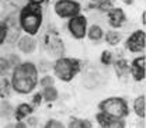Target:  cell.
Segmentation results:
<instances>
[{
	"label": "cell",
	"mask_w": 146,
	"mask_h": 128,
	"mask_svg": "<svg viewBox=\"0 0 146 128\" xmlns=\"http://www.w3.org/2000/svg\"><path fill=\"white\" fill-rule=\"evenodd\" d=\"M103 110L112 115V117H122L127 114V106L122 100H118V99H111V100H107L103 103Z\"/></svg>",
	"instance_id": "277c9868"
},
{
	"label": "cell",
	"mask_w": 146,
	"mask_h": 128,
	"mask_svg": "<svg viewBox=\"0 0 146 128\" xmlns=\"http://www.w3.org/2000/svg\"><path fill=\"white\" fill-rule=\"evenodd\" d=\"M79 66H77V62L76 61H70V59H60L56 66H55V71L56 75L63 79V80H69L72 79V76L77 72Z\"/></svg>",
	"instance_id": "3957f363"
},
{
	"label": "cell",
	"mask_w": 146,
	"mask_h": 128,
	"mask_svg": "<svg viewBox=\"0 0 146 128\" xmlns=\"http://www.w3.org/2000/svg\"><path fill=\"white\" fill-rule=\"evenodd\" d=\"M98 118H100V123L103 124V125H107V127H124V124L121 123V121H118V120H115V118H110L107 115H98Z\"/></svg>",
	"instance_id": "8fae6325"
},
{
	"label": "cell",
	"mask_w": 146,
	"mask_h": 128,
	"mask_svg": "<svg viewBox=\"0 0 146 128\" xmlns=\"http://www.w3.org/2000/svg\"><path fill=\"white\" fill-rule=\"evenodd\" d=\"M128 47L132 51H142L145 48V34L143 33H136L129 38L128 41Z\"/></svg>",
	"instance_id": "8992f818"
},
{
	"label": "cell",
	"mask_w": 146,
	"mask_h": 128,
	"mask_svg": "<svg viewBox=\"0 0 146 128\" xmlns=\"http://www.w3.org/2000/svg\"><path fill=\"white\" fill-rule=\"evenodd\" d=\"M84 30H86V20L83 17L73 18L70 21V31L73 33V35L77 38H82L84 35Z\"/></svg>",
	"instance_id": "52a82bcc"
},
{
	"label": "cell",
	"mask_w": 146,
	"mask_h": 128,
	"mask_svg": "<svg viewBox=\"0 0 146 128\" xmlns=\"http://www.w3.org/2000/svg\"><path fill=\"white\" fill-rule=\"evenodd\" d=\"M30 124H33V125H35V124H36L35 118H30Z\"/></svg>",
	"instance_id": "d4e9b609"
},
{
	"label": "cell",
	"mask_w": 146,
	"mask_h": 128,
	"mask_svg": "<svg viewBox=\"0 0 146 128\" xmlns=\"http://www.w3.org/2000/svg\"><path fill=\"white\" fill-rule=\"evenodd\" d=\"M4 35H6V28L3 25H0V42L4 39Z\"/></svg>",
	"instance_id": "7402d4cb"
},
{
	"label": "cell",
	"mask_w": 146,
	"mask_h": 128,
	"mask_svg": "<svg viewBox=\"0 0 146 128\" xmlns=\"http://www.w3.org/2000/svg\"><path fill=\"white\" fill-rule=\"evenodd\" d=\"M46 127H62V124L60 123H56V121H49L48 124H46Z\"/></svg>",
	"instance_id": "603a6c76"
},
{
	"label": "cell",
	"mask_w": 146,
	"mask_h": 128,
	"mask_svg": "<svg viewBox=\"0 0 146 128\" xmlns=\"http://www.w3.org/2000/svg\"><path fill=\"white\" fill-rule=\"evenodd\" d=\"M4 90H6V94H9V82H7V80H3V82H1V86H0V93H1V94H3V93H4Z\"/></svg>",
	"instance_id": "ffe728a7"
},
{
	"label": "cell",
	"mask_w": 146,
	"mask_h": 128,
	"mask_svg": "<svg viewBox=\"0 0 146 128\" xmlns=\"http://www.w3.org/2000/svg\"><path fill=\"white\" fill-rule=\"evenodd\" d=\"M30 111H31V107H30V106H27V104L20 106L18 110H17V118H23V117H24V115H27Z\"/></svg>",
	"instance_id": "4fadbf2b"
},
{
	"label": "cell",
	"mask_w": 146,
	"mask_h": 128,
	"mask_svg": "<svg viewBox=\"0 0 146 128\" xmlns=\"http://www.w3.org/2000/svg\"><path fill=\"white\" fill-rule=\"evenodd\" d=\"M110 20H111V24L114 27H118L124 23V13L121 10H114L110 13Z\"/></svg>",
	"instance_id": "30bf717a"
},
{
	"label": "cell",
	"mask_w": 146,
	"mask_h": 128,
	"mask_svg": "<svg viewBox=\"0 0 146 128\" xmlns=\"http://www.w3.org/2000/svg\"><path fill=\"white\" fill-rule=\"evenodd\" d=\"M33 1H42V0H33Z\"/></svg>",
	"instance_id": "484cf974"
},
{
	"label": "cell",
	"mask_w": 146,
	"mask_h": 128,
	"mask_svg": "<svg viewBox=\"0 0 146 128\" xmlns=\"http://www.w3.org/2000/svg\"><path fill=\"white\" fill-rule=\"evenodd\" d=\"M101 37V30H100V27H91L90 30V38L91 39H98Z\"/></svg>",
	"instance_id": "9a60e30c"
},
{
	"label": "cell",
	"mask_w": 146,
	"mask_h": 128,
	"mask_svg": "<svg viewBox=\"0 0 146 128\" xmlns=\"http://www.w3.org/2000/svg\"><path fill=\"white\" fill-rule=\"evenodd\" d=\"M55 9H56V13L59 16L66 17V16H73V14H76L79 11V4L73 3L70 0H62V1H59L56 4Z\"/></svg>",
	"instance_id": "5b68a950"
},
{
	"label": "cell",
	"mask_w": 146,
	"mask_h": 128,
	"mask_svg": "<svg viewBox=\"0 0 146 128\" xmlns=\"http://www.w3.org/2000/svg\"><path fill=\"white\" fill-rule=\"evenodd\" d=\"M145 97H139L136 101H135V110L136 113L141 115V117H145L146 111H145Z\"/></svg>",
	"instance_id": "7c38bea8"
},
{
	"label": "cell",
	"mask_w": 146,
	"mask_h": 128,
	"mask_svg": "<svg viewBox=\"0 0 146 128\" xmlns=\"http://www.w3.org/2000/svg\"><path fill=\"white\" fill-rule=\"evenodd\" d=\"M128 71V65L127 62H124V61H119V62H117V72L118 73H124Z\"/></svg>",
	"instance_id": "e0dca14e"
},
{
	"label": "cell",
	"mask_w": 146,
	"mask_h": 128,
	"mask_svg": "<svg viewBox=\"0 0 146 128\" xmlns=\"http://www.w3.org/2000/svg\"><path fill=\"white\" fill-rule=\"evenodd\" d=\"M7 69H9V62H7L6 59H1V58H0V75L3 72H6Z\"/></svg>",
	"instance_id": "ac0fdd59"
},
{
	"label": "cell",
	"mask_w": 146,
	"mask_h": 128,
	"mask_svg": "<svg viewBox=\"0 0 146 128\" xmlns=\"http://www.w3.org/2000/svg\"><path fill=\"white\" fill-rule=\"evenodd\" d=\"M41 85H42V86H46V87H48V86H52V85H54V79L46 76V77H44V79L41 80Z\"/></svg>",
	"instance_id": "d6986e66"
},
{
	"label": "cell",
	"mask_w": 146,
	"mask_h": 128,
	"mask_svg": "<svg viewBox=\"0 0 146 128\" xmlns=\"http://www.w3.org/2000/svg\"><path fill=\"white\" fill-rule=\"evenodd\" d=\"M70 127H90V123L86 121H74L70 124Z\"/></svg>",
	"instance_id": "44dd1931"
},
{
	"label": "cell",
	"mask_w": 146,
	"mask_h": 128,
	"mask_svg": "<svg viewBox=\"0 0 146 128\" xmlns=\"http://www.w3.org/2000/svg\"><path fill=\"white\" fill-rule=\"evenodd\" d=\"M36 80L35 68L31 63L18 66L14 72V87L21 93H28L33 90Z\"/></svg>",
	"instance_id": "6da1fadb"
},
{
	"label": "cell",
	"mask_w": 146,
	"mask_h": 128,
	"mask_svg": "<svg viewBox=\"0 0 146 128\" xmlns=\"http://www.w3.org/2000/svg\"><path fill=\"white\" fill-rule=\"evenodd\" d=\"M110 59H111V54L110 52H104V55H103V62H107L108 63Z\"/></svg>",
	"instance_id": "cb8c5ba5"
},
{
	"label": "cell",
	"mask_w": 146,
	"mask_h": 128,
	"mask_svg": "<svg viewBox=\"0 0 146 128\" xmlns=\"http://www.w3.org/2000/svg\"><path fill=\"white\" fill-rule=\"evenodd\" d=\"M21 21H23V27L28 33H31V34L36 33V30H38V27L41 24V11H39V9L34 7V6L25 9L23 11Z\"/></svg>",
	"instance_id": "7a4b0ae2"
},
{
	"label": "cell",
	"mask_w": 146,
	"mask_h": 128,
	"mask_svg": "<svg viewBox=\"0 0 146 128\" xmlns=\"http://www.w3.org/2000/svg\"><path fill=\"white\" fill-rule=\"evenodd\" d=\"M20 48H21V51H24V52H33V51L35 49V41H34L33 38L25 37V38H23V39L20 41Z\"/></svg>",
	"instance_id": "9c48e42d"
},
{
	"label": "cell",
	"mask_w": 146,
	"mask_h": 128,
	"mask_svg": "<svg viewBox=\"0 0 146 128\" xmlns=\"http://www.w3.org/2000/svg\"><path fill=\"white\" fill-rule=\"evenodd\" d=\"M56 96H58V93L55 90L54 87H46V90H45V99L46 100H55L56 99Z\"/></svg>",
	"instance_id": "5bb4252c"
},
{
	"label": "cell",
	"mask_w": 146,
	"mask_h": 128,
	"mask_svg": "<svg viewBox=\"0 0 146 128\" xmlns=\"http://www.w3.org/2000/svg\"><path fill=\"white\" fill-rule=\"evenodd\" d=\"M132 72H133L135 77L138 80H141V79L145 77V58H141V59H136L135 61Z\"/></svg>",
	"instance_id": "ba28073f"
},
{
	"label": "cell",
	"mask_w": 146,
	"mask_h": 128,
	"mask_svg": "<svg viewBox=\"0 0 146 128\" xmlns=\"http://www.w3.org/2000/svg\"><path fill=\"white\" fill-rule=\"evenodd\" d=\"M107 41H108L110 44H117L118 41H119V35L117 34V33H108L107 34Z\"/></svg>",
	"instance_id": "2e32d148"
}]
</instances>
